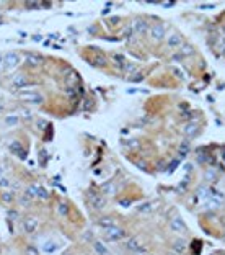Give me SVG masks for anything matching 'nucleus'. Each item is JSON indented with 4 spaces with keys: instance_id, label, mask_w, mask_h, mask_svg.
<instances>
[{
    "instance_id": "f257e3e1",
    "label": "nucleus",
    "mask_w": 225,
    "mask_h": 255,
    "mask_svg": "<svg viewBox=\"0 0 225 255\" xmlns=\"http://www.w3.org/2000/svg\"><path fill=\"white\" fill-rule=\"evenodd\" d=\"M126 237V232H124L122 229H119V227H111V229H106V239L108 240H111V242H118V240H121Z\"/></svg>"
},
{
    "instance_id": "f03ea898",
    "label": "nucleus",
    "mask_w": 225,
    "mask_h": 255,
    "mask_svg": "<svg viewBox=\"0 0 225 255\" xmlns=\"http://www.w3.org/2000/svg\"><path fill=\"white\" fill-rule=\"evenodd\" d=\"M150 36L154 38L155 41H161L165 38V26L160 25V23H157V25H152L150 26Z\"/></svg>"
},
{
    "instance_id": "7ed1b4c3",
    "label": "nucleus",
    "mask_w": 225,
    "mask_h": 255,
    "mask_svg": "<svg viewBox=\"0 0 225 255\" xmlns=\"http://www.w3.org/2000/svg\"><path fill=\"white\" fill-rule=\"evenodd\" d=\"M166 46L171 48V49L181 48V46H183V38H181V35H178V33H171V35L166 38Z\"/></svg>"
},
{
    "instance_id": "20e7f679",
    "label": "nucleus",
    "mask_w": 225,
    "mask_h": 255,
    "mask_svg": "<svg viewBox=\"0 0 225 255\" xmlns=\"http://www.w3.org/2000/svg\"><path fill=\"white\" fill-rule=\"evenodd\" d=\"M170 227L176 231V232H186V229H188V226H186V223L183 219L180 218V216H176L175 219H171V223H170Z\"/></svg>"
},
{
    "instance_id": "39448f33",
    "label": "nucleus",
    "mask_w": 225,
    "mask_h": 255,
    "mask_svg": "<svg viewBox=\"0 0 225 255\" xmlns=\"http://www.w3.org/2000/svg\"><path fill=\"white\" fill-rule=\"evenodd\" d=\"M3 62H5V65L8 69H13L15 65H18V62H20V56H18L16 53H8V54H5L3 56Z\"/></svg>"
},
{
    "instance_id": "423d86ee",
    "label": "nucleus",
    "mask_w": 225,
    "mask_h": 255,
    "mask_svg": "<svg viewBox=\"0 0 225 255\" xmlns=\"http://www.w3.org/2000/svg\"><path fill=\"white\" fill-rule=\"evenodd\" d=\"M88 200H90V203H92V206L95 208V209H101V208L104 206V200L100 195H96V193H93V191H88Z\"/></svg>"
},
{
    "instance_id": "0eeeda50",
    "label": "nucleus",
    "mask_w": 225,
    "mask_h": 255,
    "mask_svg": "<svg viewBox=\"0 0 225 255\" xmlns=\"http://www.w3.org/2000/svg\"><path fill=\"white\" fill-rule=\"evenodd\" d=\"M199 129H201L199 123H196V121H189L188 124H186V128H184V134L188 136V138H194V136H198Z\"/></svg>"
},
{
    "instance_id": "6e6552de",
    "label": "nucleus",
    "mask_w": 225,
    "mask_h": 255,
    "mask_svg": "<svg viewBox=\"0 0 225 255\" xmlns=\"http://www.w3.org/2000/svg\"><path fill=\"white\" fill-rule=\"evenodd\" d=\"M132 30H134V33H137V35H143V33H147L148 26H147L145 20L137 18V20H134V23H132Z\"/></svg>"
},
{
    "instance_id": "1a4fd4ad",
    "label": "nucleus",
    "mask_w": 225,
    "mask_h": 255,
    "mask_svg": "<svg viewBox=\"0 0 225 255\" xmlns=\"http://www.w3.org/2000/svg\"><path fill=\"white\" fill-rule=\"evenodd\" d=\"M23 227H25L26 232H34L36 227H38V219L36 218H26L25 221H23Z\"/></svg>"
},
{
    "instance_id": "9d476101",
    "label": "nucleus",
    "mask_w": 225,
    "mask_h": 255,
    "mask_svg": "<svg viewBox=\"0 0 225 255\" xmlns=\"http://www.w3.org/2000/svg\"><path fill=\"white\" fill-rule=\"evenodd\" d=\"M93 249H95V252H96L98 255H111V252L108 250V247L103 242H100V240H95L93 242Z\"/></svg>"
},
{
    "instance_id": "9b49d317",
    "label": "nucleus",
    "mask_w": 225,
    "mask_h": 255,
    "mask_svg": "<svg viewBox=\"0 0 225 255\" xmlns=\"http://www.w3.org/2000/svg\"><path fill=\"white\" fill-rule=\"evenodd\" d=\"M98 224L103 229H111V227H114V219L111 216H103V218L98 219Z\"/></svg>"
},
{
    "instance_id": "f8f14e48",
    "label": "nucleus",
    "mask_w": 225,
    "mask_h": 255,
    "mask_svg": "<svg viewBox=\"0 0 225 255\" xmlns=\"http://www.w3.org/2000/svg\"><path fill=\"white\" fill-rule=\"evenodd\" d=\"M189 150H191L189 141H183V142L180 144V147H178V155L180 157H186V155L189 154Z\"/></svg>"
},
{
    "instance_id": "ddd939ff",
    "label": "nucleus",
    "mask_w": 225,
    "mask_h": 255,
    "mask_svg": "<svg viewBox=\"0 0 225 255\" xmlns=\"http://www.w3.org/2000/svg\"><path fill=\"white\" fill-rule=\"evenodd\" d=\"M139 247H140V242H139L137 237H131V239L126 242V249L131 250V252H137Z\"/></svg>"
},
{
    "instance_id": "4468645a",
    "label": "nucleus",
    "mask_w": 225,
    "mask_h": 255,
    "mask_svg": "<svg viewBox=\"0 0 225 255\" xmlns=\"http://www.w3.org/2000/svg\"><path fill=\"white\" fill-rule=\"evenodd\" d=\"M12 85H15V87H26V85H28V80H26L25 75L18 74V75H15V77H13Z\"/></svg>"
},
{
    "instance_id": "2eb2a0df",
    "label": "nucleus",
    "mask_w": 225,
    "mask_h": 255,
    "mask_svg": "<svg viewBox=\"0 0 225 255\" xmlns=\"http://www.w3.org/2000/svg\"><path fill=\"white\" fill-rule=\"evenodd\" d=\"M181 57H188V56H191V54H194V48L191 44H184L183 42V46L180 48V53H178Z\"/></svg>"
},
{
    "instance_id": "dca6fc26",
    "label": "nucleus",
    "mask_w": 225,
    "mask_h": 255,
    "mask_svg": "<svg viewBox=\"0 0 225 255\" xmlns=\"http://www.w3.org/2000/svg\"><path fill=\"white\" fill-rule=\"evenodd\" d=\"M10 150L13 154H16V155H20V157H25V152H23V147H21V144L18 142V141H15V142H10Z\"/></svg>"
},
{
    "instance_id": "f3484780",
    "label": "nucleus",
    "mask_w": 225,
    "mask_h": 255,
    "mask_svg": "<svg viewBox=\"0 0 225 255\" xmlns=\"http://www.w3.org/2000/svg\"><path fill=\"white\" fill-rule=\"evenodd\" d=\"M173 250L176 253H183L184 250H186V242L183 239H176L175 242H173Z\"/></svg>"
},
{
    "instance_id": "a211bd4d",
    "label": "nucleus",
    "mask_w": 225,
    "mask_h": 255,
    "mask_svg": "<svg viewBox=\"0 0 225 255\" xmlns=\"http://www.w3.org/2000/svg\"><path fill=\"white\" fill-rule=\"evenodd\" d=\"M217 180V172H215L214 168H209V170H205V173H204V182H207V183H212Z\"/></svg>"
},
{
    "instance_id": "6ab92c4d",
    "label": "nucleus",
    "mask_w": 225,
    "mask_h": 255,
    "mask_svg": "<svg viewBox=\"0 0 225 255\" xmlns=\"http://www.w3.org/2000/svg\"><path fill=\"white\" fill-rule=\"evenodd\" d=\"M220 206H222V200H215V198L209 200V201L204 205L205 209H217V208H220Z\"/></svg>"
},
{
    "instance_id": "aec40b11",
    "label": "nucleus",
    "mask_w": 225,
    "mask_h": 255,
    "mask_svg": "<svg viewBox=\"0 0 225 255\" xmlns=\"http://www.w3.org/2000/svg\"><path fill=\"white\" fill-rule=\"evenodd\" d=\"M56 249H57V245L52 242V240H46L44 244H42V250H44L46 253H52V252H56Z\"/></svg>"
},
{
    "instance_id": "412c9836",
    "label": "nucleus",
    "mask_w": 225,
    "mask_h": 255,
    "mask_svg": "<svg viewBox=\"0 0 225 255\" xmlns=\"http://www.w3.org/2000/svg\"><path fill=\"white\" fill-rule=\"evenodd\" d=\"M196 196H198L199 200H202V198H209V196H210V188L201 187L199 190H198V193H196Z\"/></svg>"
},
{
    "instance_id": "4be33fe9",
    "label": "nucleus",
    "mask_w": 225,
    "mask_h": 255,
    "mask_svg": "<svg viewBox=\"0 0 225 255\" xmlns=\"http://www.w3.org/2000/svg\"><path fill=\"white\" fill-rule=\"evenodd\" d=\"M0 200H2V203H12L13 201V193L12 191H3V193H0Z\"/></svg>"
},
{
    "instance_id": "5701e85b",
    "label": "nucleus",
    "mask_w": 225,
    "mask_h": 255,
    "mask_svg": "<svg viewBox=\"0 0 225 255\" xmlns=\"http://www.w3.org/2000/svg\"><path fill=\"white\" fill-rule=\"evenodd\" d=\"M30 65H39L41 62H42V59L39 57V56H33V54H30L28 56V61H26Z\"/></svg>"
},
{
    "instance_id": "b1692460",
    "label": "nucleus",
    "mask_w": 225,
    "mask_h": 255,
    "mask_svg": "<svg viewBox=\"0 0 225 255\" xmlns=\"http://www.w3.org/2000/svg\"><path fill=\"white\" fill-rule=\"evenodd\" d=\"M103 191L106 193V195H114V193H116V187H114V183H104Z\"/></svg>"
},
{
    "instance_id": "393cba45",
    "label": "nucleus",
    "mask_w": 225,
    "mask_h": 255,
    "mask_svg": "<svg viewBox=\"0 0 225 255\" xmlns=\"http://www.w3.org/2000/svg\"><path fill=\"white\" fill-rule=\"evenodd\" d=\"M113 61H114L118 65H122V67L126 65V57H124L122 54H114V56H113Z\"/></svg>"
},
{
    "instance_id": "a878e982",
    "label": "nucleus",
    "mask_w": 225,
    "mask_h": 255,
    "mask_svg": "<svg viewBox=\"0 0 225 255\" xmlns=\"http://www.w3.org/2000/svg\"><path fill=\"white\" fill-rule=\"evenodd\" d=\"M5 123H7V126H16L18 124V116H13V115L7 116L5 118Z\"/></svg>"
},
{
    "instance_id": "bb28decb",
    "label": "nucleus",
    "mask_w": 225,
    "mask_h": 255,
    "mask_svg": "<svg viewBox=\"0 0 225 255\" xmlns=\"http://www.w3.org/2000/svg\"><path fill=\"white\" fill-rule=\"evenodd\" d=\"M38 196L42 198V200H47V198H49V191H47L44 187H39L38 188Z\"/></svg>"
},
{
    "instance_id": "cd10ccee",
    "label": "nucleus",
    "mask_w": 225,
    "mask_h": 255,
    "mask_svg": "<svg viewBox=\"0 0 225 255\" xmlns=\"http://www.w3.org/2000/svg\"><path fill=\"white\" fill-rule=\"evenodd\" d=\"M59 214L60 216L69 214V206H67V203H59Z\"/></svg>"
},
{
    "instance_id": "c85d7f7f",
    "label": "nucleus",
    "mask_w": 225,
    "mask_h": 255,
    "mask_svg": "<svg viewBox=\"0 0 225 255\" xmlns=\"http://www.w3.org/2000/svg\"><path fill=\"white\" fill-rule=\"evenodd\" d=\"M38 188H39V187H30V188H28V190H26V193H25V195H28L30 198H34V196H38Z\"/></svg>"
},
{
    "instance_id": "c756f323",
    "label": "nucleus",
    "mask_w": 225,
    "mask_h": 255,
    "mask_svg": "<svg viewBox=\"0 0 225 255\" xmlns=\"http://www.w3.org/2000/svg\"><path fill=\"white\" fill-rule=\"evenodd\" d=\"M188 182H189V177H188V175H186V178H184L183 182H180V185H178V190H180L181 193H183V191H186V188H188Z\"/></svg>"
},
{
    "instance_id": "7c9ffc66",
    "label": "nucleus",
    "mask_w": 225,
    "mask_h": 255,
    "mask_svg": "<svg viewBox=\"0 0 225 255\" xmlns=\"http://www.w3.org/2000/svg\"><path fill=\"white\" fill-rule=\"evenodd\" d=\"M124 72L126 74H132V72H136V64H129V62H126V65H124Z\"/></svg>"
},
{
    "instance_id": "2f4dec72",
    "label": "nucleus",
    "mask_w": 225,
    "mask_h": 255,
    "mask_svg": "<svg viewBox=\"0 0 225 255\" xmlns=\"http://www.w3.org/2000/svg\"><path fill=\"white\" fill-rule=\"evenodd\" d=\"M150 209H152V203H143L142 206L137 208L139 212H147V211H150Z\"/></svg>"
},
{
    "instance_id": "473e14b6",
    "label": "nucleus",
    "mask_w": 225,
    "mask_h": 255,
    "mask_svg": "<svg viewBox=\"0 0 225 255\" xmlns=\"http://www.w3.org/2000/svg\"><path fill=\"white\" fill-rule=\"evenodd\" d=\"M30 201H31V198H30V196H28V195H23V198H21V200H20V203H21V205H23V206H30V205H31V203H30Z\"/></svg>"
},
{
    "instance_id": "72a5a7b5",
    "label": "nucleus",
    "mask_w": 225,
    "mask_h": 255,
    "mask_svg": "<svg viewBox=\"0 0 225 255\" xmlns=\"http://www.w3.org/2000/svg\"><path fill=\"white\" fill-rule=\"evenodd\" d=\"M178 165H180V159H175L173 162H171V164L168 165V172H173V170H175L176 167H178Z\"/></svg>"
},
{
    "instance_id": "f704fd0d",
    "label": "nucleus",
    "mask_w": 225,
    "mask_h": 255,
    "mask_svg": "<svg viewBox=\"0 0 225 255\" xmlns=\"http://www.w3.org/2000/svg\"><path fill=\"white\" fill-rule=\"evenodd\" d=\"M137 168L143 170V172H148V167L145 165V162H137Z\"/></svg>"
},
{
    "instance_id": "c9c22d12",
    "label": "nucleus",
    "mask_w": 225,
    "mask_h": 255,
    "mask_svg": "<svg viewBox=\"0 0 225 255\" xmlns=\"http://www.w3.org/2000/svg\"><path fill=\"white\" fill-rule=\"evenodd\" d=\"M26 255H38V250L34 247H28L26 249Z\"/></svg>"
},
{
    "instance_id": "e433bc0d",
    "label": "nucleus",
    "mask_w": 225,
    "mask_h": 255,
    "mask_svg": "<svg viewBox=\"0 0 225 255\" xmlns=\"http://www.w3.org/2000/svg\"><path fill=\"white\" fill-rule=\"evenodd\" d=\"M127 146H129V147H139V141L137 139H131L127 142Z\"/></svg>"
},
{
    "instance_id": "4c0bfd02",
    "label": "nucleus",
    "mask_w": 225,
    "mask_h": 255,
    "mask_svg": "<svg viewBox=\"0 0 225 255\" xmlns=\"http://www.w3.org/2000/svg\"><path fill=\"white\" fill-rule=\"evenodd\" d=\"M142 79H143V75H142V74H136V75H134V77H131V80H132V82H140Z\"/></svg>"
},
{
    "instance_id": "58836bf2",
    "label": "nucleus",
    "mask_w": 225,
    "mask_h": 255,
    "mask_svg": "<svg viewBox=\"0 0 225 255\" xmlns=\"http://www.w3.org/2000/svg\"><path fill=\"white\" fill-rule=\"evenodd\" d=\"M98 61H96V62H95V64H96V65H104V64H106V61H104V57H103V56H100V57H96Z\"/></svg>"
},
{
    "instance_id": "ea45409f",
    "label": "nucleus",
    "mask_w": 225,
    "mask_h": 255,
    "mask_svg": "<svg viewBox=\"0 0 225 255\" xmlns=\"http://www.w3.org/2000/svg\"><path fill=\"white\" fill-rule=\"evenodd\" d=\"M8 216H10V219H16L18 218V212L16 211H8Z\"/></svg>"
},
{
    "instance_id": "a19ab883",
    "label": "nucleus",
    "mask_w": 225,
    "mask_h": 255,
    "mask_svg": "<svg viewBox=\"0 0 225 255\" xmlns=\"http://www.w3.org/2000/svg\"><path fill=\"white\" fill-rule=\"evenodd\" d=\"M92 237H93V234L90 232V231H88V232H85V234H83V239H85V240H92Z\"/></svg>"
},
{
    "instance_id": "79ce46f5",
    "label": "nucleus",
    "mask_w": 225,
    "mask_h": 255,
    "mask_svg": "<svg viewBox=\"0 0 225 255\" xmlns=\"http://www.w3.org/2000/svg\"><path fill=\"white\" fill-rule=\"evenodd\" d=\"M119 205H121V206H129V205H131V201H129V200H121V201H119Z\"/></svg>"
},
{
    "instance_id": "37998d69",
    "label": "nucleus",
    "mask_w": 225,
    "mask_h": 255,
    "mask_svg": "<svg viewBox=\"0 0 225 255\" xmlns=\"http://www.w3.org/2000/svg\"><path fill=\"white\" fill-rule=\"evenodd\" d=\"M23 111V116H25V118H30L31 115H30V113H28V110H21Z\"/></svg>"
},
{
    "instance_id": "c03bdc74",
    "label": "nucleus",
    "mask_w": 225,
    "mask_h": 255,
    "mask_svg": "<svg viewBox=\"0 0 225 255\" xmlns=\"http://www.w3.org/2000/svg\"><path fill=\"white\" fill-rule=\"evenodd\" d=\"M38 128H41V129H42V128H46V123H44V121H39V124H38Z\"/></svg>"
},
{
    "instance_id": "a18cd8bd",
    "label": "nucleus",
    "mask_w": 225,
    "mask_h": 255,
    "mask_svg": "<svg viewBox=\"0 0 225 255\" xmlns=\"http://www.w3.org/2000/svg\"><path fill=\"white\" fill-rule=\"evenodd\" d=\"M165 7H171V5H175V2H166V3H163Z\"/></svg>"
},
{
    "instance_id": "49530a36",
    "label": "nucleus",
    "mask_w": 225,
    "mask_h": 255,
    "mask_svg": "<svg viewBox=\"0 0 225 255\" xmlns=\"http://www.w3.org/2000/svg\"><path fill=\"white\" fill-rule=\"evenodd\" d=\"M62 255H72L70 252H65V253H62Z\"/></svg>"
},
{
    "instance_id": "de8ad7c7",
    "label": "nucleus",
    "mask_w": 225,
    "mask_h": 255,
    "mask_svg": "<svg viewBox=\"0 0 225 255\" xmlns=\"http://www.w3.org/2000/svg\"><path fill=\"white\" fill-rule=\"evenodd\" d=\"M0 178H2V168H0Z\"/></svg>"
},
{
    "instance_id": "09e8293b",
    "label": "nucleus",
    "mask_w": 225,
    "mask_h": 255,
    "mask_svg": "<svg viewBox=\"0 0 225 255\" xmlns=\"http://www.w3.org/2000/svg\"><path fill=\"white\" fill-rule=\"evenodd\" d=\"M223 237H225V231H223Z\"/></svg>"
},
{
    "instance_id": "8fccbe9b",
    "label": "nucleus",
    "mask_w": 225,
    "mask_h": 255,
    "mask_svg": "<svg viewBox=\"0 0 225 255\" xmlns=\"http://www.w3.org/2000/svg\"><path fill=\"white\" fill-rule=\"evenodd\" d=\"M220 255H223V253H220Z\"/></svg>"
}]
</instances>
